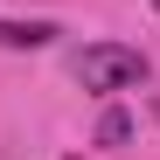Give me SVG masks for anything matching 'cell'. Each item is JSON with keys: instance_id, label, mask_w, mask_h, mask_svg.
I'll list each match as a JSON object with an SVG mask.
<instances>
[{"instance_id": "6da1fadb", "label": "cell", "mask_w": 160, "mask_h": 160, "mask_svg": "<svg viewBox=\"0 0 160 160\" xmlns=\"http://www.w3.org/2000/svg\"><path fill=\"white\" fill-rule=\"evenodd\" d=\"M77 84L84 91H125V84H146V56L132 42H91L77 56Z\"/></svg>"}, {"instance_id": "7a4b0ae2", "label": "cell", "mask_w": 160, "mask_h": 160, "mask_svg": "<svg viewBox=\"0 0 160 160\" xmlns=\"http://www.w3.org/2000/svg\"><path fill=\"white\" fill-rule=\"evenodd\" d=\"M56 42V21H0V49H42Z\"/></svg>"}, {"instance_id": "3957f363", "label": "cell", "mask_w": 160, "mask_h": 160, "mask_svg": "<svg viewBox=\"0 0 160 160\" xmlns=\"http://www.w3.org/2000/svg\"><path fill=\"white\" fill-rule=\"evenodd\" d=\"M98 139H104V146H125V139H132V118H125V112H104V118H98Z\"/></svg>"}, {"instance_id": "277c9868", "label": "cell", "mask_w": 160, "mask_h": 160, "mask_svg": "<svg viewBox=\"0 0 160 160\" xmlns=\"http://www.w3.org/2000/svg\"><path fill=\"white\" fill-rule=\"evenodd\" d=\"M153 7H160V0H153Z\"/></svg>"}]
</instances>
